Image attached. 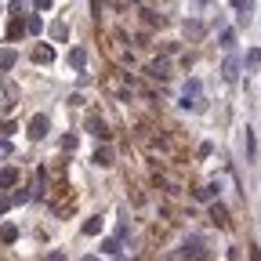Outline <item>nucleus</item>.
<instances>
[{"mask_svg":"<svg viewBox=\"0 0 261 261\" xmlns=\"http://www.w3.org/2000/svg\"><path fill=\"white\" fill-rule=\"evenodd\" d=\"M15 178H18L15 171H4V174H0V182H4V185H15Z\"/></svg>","mask_w":261,"mask_h":261,"instance_id":"obj_8","label":"nucleus"},{"mask_svg":"<svg viewBox=\"0 0 261 261\" xmlns=\"http://www.w3.org/2000/svg\"><path fill=\"white\" fill-rule=\"evenodd\" d=\"M91 130H95V134H102V138H109V134H113V130L105 127V120H98V116H91Z\"/></svg>","mask_w":261,"mask_h":261,"instance_id":"obj_2","label":"nucleus"},{"mask_svg":"<svg viewBox=\"0 0 261 261\" xmlns=\"http://www.w3.org/2000/svg\"><path fill=\"white\" fill-rule=\"evenodd\" d=\"M15 236H18V232H15L11 225H4V229H0V243H11Z\"/></svg>","mask_w":261,"mask_h":261,"instance_id":"obj_7","label":"nucleus"},{"mask_svg":"<svg viewBox=\"0 0 261 261\" xmlns=\"http://www.w3.org/2000/svg\"><path fill=\"white\" fill-rule=\"evenodd\" d=\"M210 221H214V225H229V214H225V207H210Z\"/></svg>","mask_w":261,"mask_h":261,"instance_id":"obj_3","label":"nucleus"},{"mask_svg":"<svg viewBox=\"0 0 261 261\" xmlns=\"http://www.w3.org/2000/svg\"><path fill=\"white\" fill-rule=\"evenodd\" d=\"M29 134H33V138H44V134H48V120H44V116H33Z\"/></svg>","mask_w":261,"mask_h":261,"instance_id":"obj_1","label":"nucleus"},{"mask_svg":"<svg viewBox=\"0 0 261 261\" xmlns=\"http://www.w3.org/2000/svg\"><path fill=\"white\" fill-rule=\"evenodd\" d=\"M95 163H98V167H109V163H113V153H109V149H98V153H95Z\"/></svg>","mask_w":261,"mask_h":261,"instance_id":"obj_5","label":"nucleus"},{"mask_svg":"<svg viewBox=\"0 0 261 261\" xmlns=\"http://www.w3.org/2000/svg\"><path fill=\"white\" fill-rule=\"evenodd\" d=\"M149 73H153L156 80H167V62H153V65H149Z\"/></svg>","mask_w":261,"mask_h":261,"instance_id":"obj_4","label":"nucleus"},{"mask_svg":"<svg viewBox=\"0 0 261 261\" xmlns=\"http://www.w3.org/2000/svg\"><path fill=\"white\" fill-rule=\"evenodd\" d=\"M33 58H36V62H51V58H54V51H51V48H36V51H33Z\"/></svg>","mask_w":261,"mask_h":261,"instance_id":"obj_6","label":"nucleus"}]
</instances>
